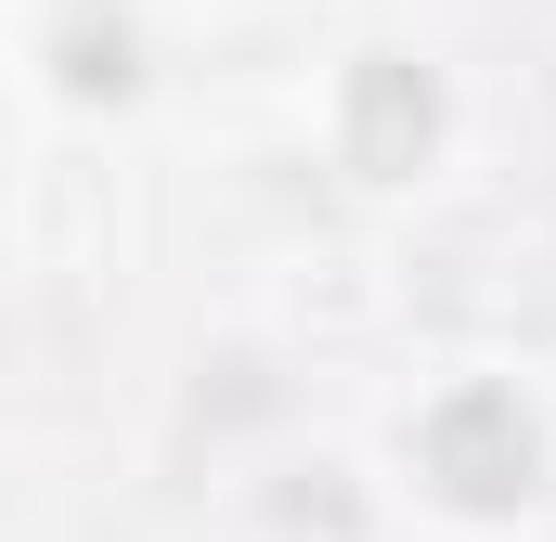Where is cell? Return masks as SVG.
<instances>
[{
	"label": "cell",
	"instance_id": "obj_2",
	"mask_svg": "<svg viewBox=\"0 0 556 542\" xmlns=\"http://www.w3.org/2000/svg\"><path fill=\"white\" fill-rule=\"evenodd\" d=\"M479 142V104L453 78V52H427L415 26H350L311 78V155L350 207H427L453 194Z\"/></svg>",
	"mask_w": 556,
	"mask_h": 542
},
{
	"label": "cell",
	"instance_id": "obj_1",
	"mask_svg": "<svg viewBox=\"0 0 556 542\" xmlns=\"http://www.w3.org/2000/svg\"><path fill=\"white\" fill-rule=\"evenodd\" d=\"M376 517L415 542H544L556 530V375L518 349H453L376 413Z\"/></svg>",
	"mask_w": 556,
	"mask_h": 542
},
{
	"label": "cell",
	"instance_id": "obj_5",
	"mask_svg": "<svg viewBox=\"0 0 556 542\" xmlns=\"http://www.w3.org/2000/svg\"><path fill=\"white\" fill-rule=\"evenodd\" d=\"M337 13H350V26H402V0H337Z\"/></svg>",
	"mask_w": 556,
	"mask_h": 542
},
{
	"label": "cell",
	"instance_id": "obj_3",
	"mask_svg": "<svg viewBox=\"0 0 556 542\" xmlns=\"http://www.w3.org/2000/svg\"><path fill=\"white\" fill-rule=\"evenodd\" d=\"M155 65H168L155 0H13V13H0V78H13V104L52 117V130H78V142L130 130L142 104H155Z\"/></svg>",
	"mask_w": 556,
	"mask_h": 542
},
{
	"label": "cell",
	"instance_id": "obj_4",
	"mask_svg": "<svg viewBox=\"0 0 556 542\" xmlns=\"http://www.w3.org/2000/svg\"><path fill=\"white\" fill-rule=\"evenodd\" d=\"M273 530L285 542H376V478L350 465V452H311V465H285L273 478Z\"/></svg>",
	"mask_w": 556,
	"mask_h": 542
}]
</instances>
